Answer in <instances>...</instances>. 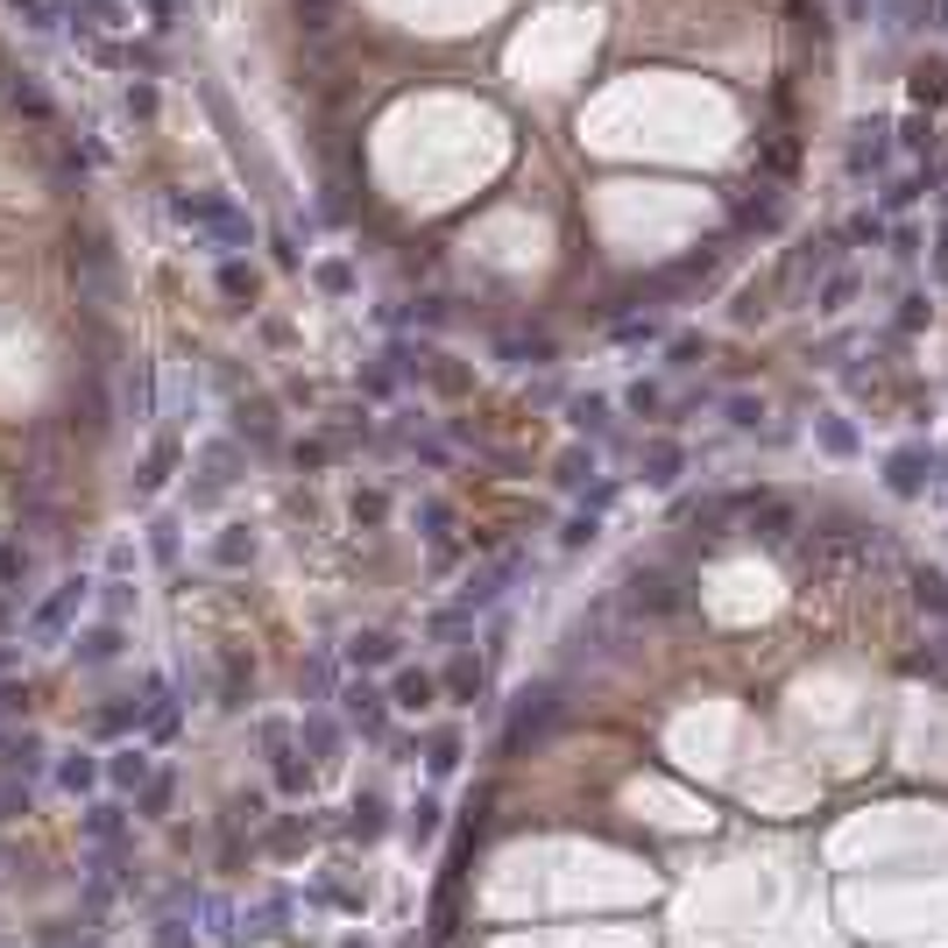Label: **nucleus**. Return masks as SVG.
<instances>
[{
    "mask_svg": "<svg viewBox=\"0 0 948 948\" xmlns=\"http://www.w3.org/2000/svg\"><path fill=\"white\" fill-rule=\"evenodd\" d=\"M100 729H107V737H121V729H134V708H107V715H100Z\"/></svg>",
    "mask_w": 948,
    "mask_h": 948,
    "instance_id": "dca6fc26",
    "label": "nucleus"
},
{
    "mask_svg": "<svg viewBox=\"0 0 948 948\" xmlns=\"http://www.w3.org/2000/svg\"><path fill=\"white\" fill-rule=\"evenodd\" d=\"M206 920H212V941H234V914H227V899H206Z\"/></svg>",
    "mask_w": 948,
    "mask_h": 948,
    "instance_id": "ddd939ff",
    "label": "nucleus"
},
{
    "mask_svg": "<svg viewBox=\"0 0 948 948\" xmlns=\"http://www.w3.org/2000/svg\"><path fill=\"white\" fill-rule=\"evenodd\" d=\"M546 715H552V687L525 693V708H517V722H510V750L525 744V737H538V729H546Z\"/></svg>",
    "mask_w": 948,
    "mask_h": 948,
    "instance_id": "7ed1b4c3",
    "label": "nucleus"
},
{
    "mask_svg": "<svg viewBox=\"0 0 948 948\" xmlns=\"http://www.w3.org/2000/svg\"><path fill=\"white\" fill-rule=\"evenodd\" d=\"M113 651H121V637H113V630H92L79 659H86V666H100V659H113Z\"/></svg>",
    "mask_w": 948,
    "mask_h": 948,
    "instance_id": "9b49d317",
    "label": "nucleus"
},
{
    "mask_svg": "<svg viewBox=\"0 0 948 948\" xmlns=\"http://www.w3.org/2000/svg\"><path fill=\"white\" fill-rule=\"evenodd\" d=\"M347 836H361V842H369V836H382V800H376V792H369V800L355 807V821H347Z\"/></svg>",
    "mask_w": 948,
    "mask_h": 948,
    "instance_id": "0eeeda50",
    "label": "nucleus"
},
{
    "mask_svg": "<svg viewBox=\"0 0 948 948\" xmlns=\"http://www.w3.org/2000/svg\"><path fill=\"white\" fill-rule=\"evenodd\" d=\"M79 836H86L92 849H113V842H128V815H121V800H92L86 815H79Z\"/></svg>",
    "mask_w": 948,
    "mask_h": 948,
    "instance_id": "f257e3e1",
    "label": "nucleus"
},
{
    "mask_svg": "<svg viewBox=\"0 0 948 948\" xmlns=\"http://www.w3.org/2000/svg\"><path fill=\"white\" fill-rule=\"evenodd\" d=\"M79 595H86V580H71V588L57 595V602H50L43 616H36V630H57V623H64V616H71V602H79Z\"/></svg>",
    "mask_w": 948,
    "mask_h": 948,
    "instance_id": "6e6552de",
    "label": "nucleus"
},
{
    "mask_svg": "<svg viewBox=\"0 0 948 948\" xmlns=\"http://www.w3.org/2000/svg\"><path fill=\"white\" fill-rule=\"evenodd\" d=\"M170 792H178V779H170V771H157V779H149L142 792H134V815H142V821L170 815Z\"/></svg>",
    "mask_w": 948,
    "mask_h": 948,
    "instance_id": "39448f33",
    "label": "nucleus"
},
{
    "mask_svg": "<svg viewBox=\"0 0 948 948\" xmlns=\"http://www.w3.org/2000/svg\"><path fill=\"white\" fill-rule=\"evenodd\" d=\"M425 765H432V771H453V765H460V744H453V737H439V744H432V758H425Z\"/></svg>",
    "mask_w": 948,
    "mask_h": 948,
    "instance_id": "2eb2a0df",
    "label": "nucleus"
},
{
    "mask_svg": "<svg viewBox=\"0 0 948 948\" xmlns=\"http://www.w3.org/2000/svg\"><path fill=\"white\" fill-rule=\"evenodd\" d=\"M390 651H397V645H390V637H382V630H376V637H355V659H361V666H382V659H390Z\"/></svg>",
    "mask_w": 948,
    "mask_h": 948,
    "instance_id": "9d476101",
    "label": "nucleus"
},
{
    "mask_svg": "<svg viewBox=\"0 0 948 948\" xmlns=\"http://www.w3.org/2000/svg\"><path fill=\"white\" fill-rule=\"evenodd\" d=\"M347 948H361V941H347Z\"/></svg>",
    "mask_w": 948,
    "mask_h": 948,
    "instance_id": "f3484780",
    "label": "nucleus"
},
{
    "mask_svg": "<svg viewBox=\"0 0 948 948\" xmlns=\"http://www.w3.org/2000/svg\"><path fill=\"white\" fill-rule=\"evenodd\" d=\"M29 815V786H0V821H22Z\"/></svg>",
    "mask_w": 948,
    "mask_h": 948,
    "instance_id": "f8f14e48",
    "label": "nucleus"
},
{
    "mask_svg": "<svg viewBox=\"0 0 948 948\" xmlns=\"http://www.w3.org/2000/svg\"><path fill=\"white\" fill-rule=\"evenodd\" d=\"M397 701H403V708H425V701H432V680H425V672H411V680L397 687Z\"/></svg>",
    "mask_w": 948,
    "mask_h": 948,
    "instance_id": "4468645a",
    "label": "nucleus"
},
{
    "mask_svg": "<svg viewBox=\"0 0 948 948\" xmlns=\"http://www.w3.org/2000/svg\"><path fill=\"white\" fill-rule=\"evenodd\" d=\"M107 779H113V792H142V786H149V750H134V744L113 750V758H107Z\"/></svg>",
    "mask_w": 948,
    "mask_h": 948,
    "instance_id": "f03ea898",
    "label": "nucleus"
},
{
    "mask_svg": "<svg viewBox=\"0 0 948 948\" xmlns=\"http://www.w3.org/2000/svg\"><path fill=\"white\" fill-rule=\"evenodd\" d=\"M403 828H411V842L439 836V800H418V807H411V821H403Z\"/></svg>",
    "mask_w": 948,
    "mask_h": 948,
    "instance_id": "1a4fd4ad",
    "label": "nucleus"
},
{
    "mask_svg": "<svg viewBox=\"0 0 948 948\" xmlns=\"http://www.w3.org/2000/svg\"><path fill=\"white\" fill-rule=\"evenodd\" d=\"M57 786H64V792H92V786H100V758H86V750H71V758L57 765Z\"/></svg>",
    "mask_w": 948,
    "mask_h": 948,
    "instance_id": "20e7f679",
    "label": "nucleus"
},
{
    "mask_svg": "<svg viewBox=\"0 0 948 948\" xmlns=\"http://www.w3.org/2000/svg\"><path fill=\"white\" fill-rule=\"evenodd\" d=\"M149 948H199V935H191L184 914H157V927H149Z\"/></svg>",
    "mask_w": 948,
    "mask_h": 948,
    "instance_id": "423d86ee",
    "label": "nucleus"
}]
</instances>
